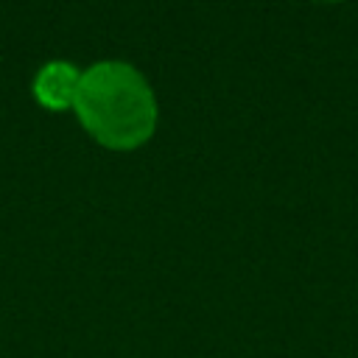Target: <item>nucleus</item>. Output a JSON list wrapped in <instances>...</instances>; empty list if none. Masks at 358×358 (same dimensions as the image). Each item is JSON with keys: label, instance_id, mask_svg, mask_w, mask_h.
Here are the masks:
<instances>
[{"label": "nucleus", "instance_id": "obj_1", "mask_svg": "<svg viewBox=\"0 0 358 358\" xmlns=\"http://www.w3.org/2000/svg\"><path fill=\"white\" fill-rule=\"evenodd\" d=\"M81 126L106 148L129 151L157 129V98L145 76L120 59L95 62L81 73L73 103Z\"/></svg>", "mask_w": 358, "mask_h": 358}, {"label": "nucleus", "instance_id": "obj_2", "mask_svg": "<svg viewBox=\"0 0 358 358\" xmlns=\"http://www.w3.org/2000/svg\"><path fill=\"white\" fill-rule=\"evenodd\" d=\"M78 84H81V70L73 62L53 59L42 64L39 73L34 76V98L45 109H53V112L73 109Z\"/></svg>", "mask_w": 358, "mask_h": 358}, {"label": "nucleus", "instance_id": "obj_3", "mask_svg": "<svg viewBox=\"0 0 358 358\" xmlns=\"http://www.w3.org/2000/svg\"><path fill=\"white\" fill-rule=\"evenodd\" d=\"M327 3H336V0H327Z\"/></svg>", "mask_w": 358, "mask_h": 358}]
</instances>
